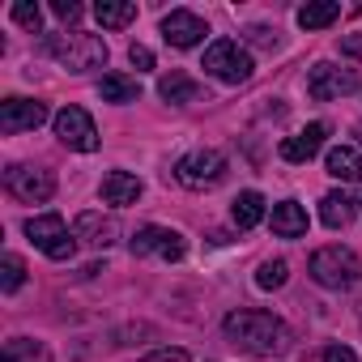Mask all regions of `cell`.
<instances>
[{
    "instance_id": "obj_1",
    "label": "cell",
    "mask_w": 362,
    "mask_h": 362,
    "mask_svg": "<svg viewBox=\"0 0 362 362\" xmlns=\"http://www.w3.org/2000/svg\"><path fill=\"white\" fill-rule=\"evenodd\" d=\"M226 337H230L239 349L256 354V358H281V354L290 349V328H286L277 315L252 311V307L226 315Z\"/></svg>"
},
{
    "instance_id": "obj_2",
    "label": "cell",
    "mask_w": 362,
    "mask_h": 362,
    "mask_svg": "<svg viewBox=\"0 0 362 362\" xmlns=\"http://www.w3.org/2000/svg\"><path fill=\"white\" fill-rule=\"evenodd\" d=\"M47 52H52L56 64L69 69V73H90V69H103V64H107V43H103L98 35H86V30L52 35V39H47Z\"/></svg>"
},
{
    "instance_id": "obj_3",
    "label": "cell",
    "mask_w": 362,
    "mask_h": 362,
    "mask_svg": "<svg viewBox=\"0 0 362 362\" xmlns=\"http://www.w3.org/2000/svg\"><path fill=\"white\" fill-rule=\"evenodd\" d=\"M311 277H315L324 290H354V286L362 281V260H358L349 247L332 243V247L311 252Z\"/></svg>"
},
{
    "instance_id": "obj_4",
    "label": "cell",
    "mask_w": 362,
    "mask_h": 362,
    "mask_svg": "<svg viewBox=\"0 0 362 362\" xmlns=\"http://www.w3.org/2000/svg\"><path fill=\"white\" fill-rule=\"evenodd\" d=\"M175 179L192 192H205V188H218L226 179V158L218 149H192L175 162Z\"/></svg>"
},
{
    "instance_id": "obj_5",
    "label": "cell",
    "mask_w": 362,
    "mask_h": 362,
    "mask_svg": "<svg viewBox=\"0 0 362 362\" xmlns=\"http://www.w3.org/2000/svg\"><path fill=\"white\" fill-rule=\"evenodd\" d=\"M209 77H218V81H226V86H243L247 77H252V56L235 43V39H218V43H209L205 47V64H201Z\"/></svg>"
},
{
    "instance_id": "obj_6",
    "label": "cell",
    "mask_w": 362,
    "mask_h": 362,
    "mask_svg": "<svg viewBox=\"0 0 362 362\" xmlns=\"http://www.w3.org/2000/svg\"><path fill=\"white\" fill-rule=\"evenodd\" d=\"M26 239H30L43 256H52V260H73V252H77V239H69V226H64L60 214H39V218H30V222H26Z\"/></svg>"
},
{
    "instance_id": "obj_7",
    "label": "cell",
    "mask_w": 362,
    "mask_h": 362,
    "mask_svg": "<svg viewBox=\"0 0 362 362\" xmlns=\"http://www.w3.org/2000/svg\"><path fill=\"white\" fill-rule=\"evenodd\" d=\"M5 188H9L18 201H26V205H43V201H52V197H56V175H52V170H43V166L13 162V166L5 170Z\"/></svg>"
},
{
    "instance_id": "obj_8",
    "label": "cell",
    "mask_w": 362,
    "mask_h": 362,
    "mask_svg": "<svg viewBox=\"0 0 362 362\" xmlns=\"http://www.w3.org/2000/svg\"><path fill=\"white\" fill-rule=\"evenodd\" d=\"M52 124H56L60 145H69V149H77V153H94V149H98V128H94L90 111H81V107H64V111H56Z\"/></svg>"
},
{
    "instance_id": "obj_9",
    "label": "cell",
    "mask_w": 362,
    "mask_h": 362,
    "mask_svg": "<svg viewBox=\"0 0 362 362\" xmlns=\"http://www.w3.org/2000/svg\"><path fill=\"white\" fill-rule=\"evenodd\" d=\"M354 90H358V73H354V69H337V64L320 60V64L307 73V94H311L315 103H332V98L354 94Z\"/></svg>"
},
{
    "instance_id": "obj_10",
    "label": "cell",
    "mask_w": 362,
    "mask_h": 362,
    "mask_svg": "<svg viewBox=\"0 0 362 362\" xmlns=\"http://www.w3.org/2000/svg\"><path fill=\"white\" fill-rule=\"evenodd\" d=\"M132 256H162V260H184L188 243L179 230H166V226H141L132 235Z\"/></svg>"
},
{
    "instance_id": "obj_11",
    "label": "cell",
    "mask_w": 362,
    "mask_h": 362,
    "mask_svg": "<svg viewBox=\"0 0 362 362\" xmlns=\"http://www.w3.org/2000/svg\"><path fill=\"white\" fill-rule=\"evenodd\" d=\"M47 119V107L39 98H5L0 103V132L18 136V132H35Z\"/></svg>"
},
{
    "instance_id": "obj_12",
    "label": "cell",
    "mask_w": 362,
    "mask_h": 362,
    "mask_svg": "<svg viewBox=\"0 0 362 362\" xmlns=\"http://www.w3.org/2000/svg\"><path fill=\"white\" fill-rule=\"evenodd\" d=\"M205 35H209L205 18H197L192 9H175V13L162 18V39H166L170 47H197Z\"/></svg>"
},
{
    "instance_id": "obj_13",
    "label": "cell",
    "mask_w": 362,
    "mask_h": 362,
    "mask_svg": "<svg viewBox=\"0 0 362 362\" xmlns=\"http://www.w3.org/2000/svg\"><path fill=\"white\" fill-rule=\"evenodd\" d=\"M73 230H77V239H81V243H90V247H98V252H103V247H111V243L119 239V222H115L111 214H98V209H86V214L77 218V226H73Z\"/></svg>"
},
{
    "instance_id": "obj_14",
    "label": "cell",
    "mask_w": 362,
    "mask_h": 362,
    "mask_svg": "<svg viewBox=\"0 0 362 362\" xmlns=\"http://www.w3.org/2000/svg\"><path fill=\"white\" fill-rule=\"evenodd\" d=\"M324 136H328V124H307L303 132H294V136H286L281 141V158L286 162H311L320 149H324Z\"/></svg>"
},
{
    "instance_id": "obj_15",
    "label": "cell",
    "mask_w": 362,
    "mask_h": 362,
    "mask_svg": "<svg viewBox=\"0 0 362 362\" xmlns=\"http://www.w3.org/2000/svg\"><path fill=\"white\" fill-rule=\"evenodd\" d=\"M158 94H162L166 103H175V107H188V103H201V98H205L201 81H192L188 73H179V69H170V73L158 81Z\"/></svg>"
},
{
    "instance_id": "obj_16",
    "label": "cell",
    "mask_w": 362,
    "mask_h": 362,
    "mask_svg": "<svg viewBox=\"0 0 362 362\" xmlns=\"http://www.w3.org/2000/svg\"><path fill=\"white\" fill-rule=\"evenodd\" d=\"M273 235H277V239H303V235H307V209H303L298 201L273 205Z\"/></svg>"
},
{
    "instance_id": "obj_17",
    "label": "cell",
    "mask_w": 362,
    "mask_h": 362,
    "mask_svg": "<svg viewBox=\"0 0 362 362\" xmlns=\"http://www.w3.org/2000/svg\"><path fill=\"white\" fill-rule=\"evenodd\" d=\"M324 166H328L332 179H341V184H358V179H362V153H358L354 145H337V149H328Z\"/></svg>"
},
{
    "instance_id": "obj_18",
    "label": "cell",
    "mask_w": 362,
    "mask_h": 362,
    "mask_svg": "<svg viewBox=\"0 0 362 362\" xmlns=\"http://www.w3.org/2000/svg\"><path fill=\"white\" fill-rule=\"evenodd\" d=\"M103 201L107 205H136L141 201V179L128 170H111L103 179Z\"/></svg>"
},
{
    "instance_id": "obj_19",
    "label": "cell",
    "mask_w": 362,
    "mask_h": 362,
    "mask_svg": "<svg viewBox=\"0 0 362 362\" xmlns=\"http://www.w3.org/2000/svg\"><path fill=\"white\" fill-rule=\"evenodd\" d=\"M0 362H52V349L30 337H9L5 349H0Z\"/></svg>"
},
{
    "instance_id": "obj_20",
    "label": "cell",
    "mask_w": 362,
    "mask_h": 362,
    "mask_svg": "<svg viewBox=\"0 0 362 362\" xmlns=\"http://www.w3.org/2000/svg\"><path fill=\"white\" fill-rule=\"evenodd\" d=\"M98 98H103V103H136V98H141V86H136V77L107 73V77L98 81Z\"/></svg>"
},
{
    "instance_id": "obj_21",
    "label": "cell",
    "mask_w": 362,
    "mask_h": 362,
    "mask_svg": "<svg viewBox=\"0 0 362 362\" xmlns=\"http://www.w3.org/2000/svg\"><path fill=\"white\" fill-rule=\"evenodd\" d=\"M320 222H324L328 230L349 226V222H354V201H349L345 192H328V197L320 201Z\"/></svg>"
},
{
    "instance_id": "obj_22",
    "label": "cell",
    "mask_w": 362,
    "mask_h": 362,
    "mask_svg": "<svg viewBox=\"0 0 362 362\" xmlns=\"http://www.w3.org/2000/svg\"><path fill=\"white\" fill-rule=\"evenodd\" d=\"M94 18H98L107 30H119V26L136 22V5H132V0H98V5H94Z\"/></svg>"
},
{
    "instance_id": "obj_23",
    "label": "cell",
    "mask_w": 362,
    "mask_h": 362,
    "mask_svg": "<svg viewBox=\"0 0 362 362\" xmlns=\"http://www.w3.org/2000/svg\"><path fill=\"white\" fill-rule=\"evenodd\" d=\"M341 18V5L337 0H315V5H303L298 9V26L303 30H324V26H332Z\"/></svg>"
},
{
    "instance_id": "obj_24",
    "label": "cell",
    "mask_w": 362,
    "mask_h": 362,
    "mask_svg": "<svg viewBox=\"0 0 362 362\" xmlns=\"http://www.w3.org/2000/svg\"><path fill=\"white\" fill-rule=\"evenodd\" d=\"M230 218H235V226H239V230H252V226L264 218V197H260V192H239V197H235Z\"/></svg>"
},
{
    "instance_id": "obj_25",
    "label": "cell",
    "mask_w": 362,
    "mask_h": 362,
    "mask_svg": "<svg viewBox=\"0 0 362 362\" xmlns=\"http://www.w3.org/2000/svg\"><path fill=\"white\" fill-rule=\"evenodd\" d=\"M22 281H26V260L9 252L5 260H0V290H5V294H18Z\"/></svg>"
},
{
    "instance_id": "obj_26",
    "label": "cell",
    "mask_w": 362,
    "mask_h": 362,
    "mask_svg": "<svg viewBox=\"0 0 362 362\" xmlns=\"http://www.w3.org/2000/svg\"><path fill=\"white\" fill-rule=\"evenodd\" d=\"M286 277H290V264H286V260H264L260 273H256V286H260V290H281Z\"/></svg>"
},
{
    "instance_id": "obj_27",
    "label": "cell",
    "mask_w": 362,
    "mask_h": 362,
    "mask_svg": "<svg viewBox=\"0 0 362 362\" xmlns=\"http://www.w3.org/2000/svg\"><path fill=\"white\" fill-rule=\"evenodd\" d=\"M13 22L22 26V30H43V13H39V5H30V0H18L13 5Z\"/></svg>"
},
{
    "instance_id": "obj_28",
    "label": "cell",
    "mask_w": 362,
    "mask_h": 362,
    "mask_svg": "<svg viewBox=\"0 0 362 362\" xmlns=\"http://www.w3.org/2000/svg\"><path fill=\"white\" fill-rule=\"evenodd\" d=\"M128 60H132V69H136V73H149V69H153V52H149V47H141V43H132V47H128Z\"/></svg>"
},
{
    "instance_id": "obj_29",
    "label": "cell",
    "mask_w": 362,
    "mask_h": 362,
    "mask_svg": "<svg viewBox=\"0 0 362 362\" xmlns=\"http://www.w3.org/2000/svg\"><path fill=\"white\" fill-rule=\"evenodd\" d=\"M52 9H56L60 22H77V18H81V5H77V0H52Z\"/></svg>"
},
{
    "instance_id": "obj_30",
    "label": "cell",
    "mask_w": 362,
    "mask_h": 362,
    "mask_svg": "<svg viewBox=\"0 0 362 362\" xmlns=\"http://www.w3.org/2000/svg\"><path fill=\"white\" fill-rule=\"evenodd\" d=\"M141 362H192L184 349H153L149 358H141Z\"/></svg>"
},
{
    "instance_id": "obj_31",
    "label": "cell",
    "mask_w": 362,
    "mask_h": 362,
    "mask_svg": "<svg viewBox=\"0 0 362 362\" xmlns=\"http://www.w3.org/2000/svg\"><path fill=\"white\" fill-rule=\"evenodd\" d=\"M324 362H358V354L349 345H328L324 349Z\"/></svg>"
},
{
    "instance_id": "obj_32",
    "label": "cell",
    "mask_w": 362,
    "mask_h": 362,
    "mask_svg": "<svg viewBox=\"0 0 362 362\" xmlns=\"http://www.w3.org/2000/svg\"><path fill=\"white\" fill-rule=\"evenodd\" d=\"M247 35H252V43H260V47H277V30H269V26H252Z\"/></svg>"
},
{
    "instance_id": "obj_33",
    "label": "cell",
    "mask_w": 362,
    "mask_h": 362,
    "mask_svg": "<svg viewBox=\"0 0 362 362\" xmlns=\"http://www.w3.org/2000/svg\"><path fill=\"white\" fill-rule=\"evenodd\" d=\"M341 52H345V56H362V35H349V39L341 43Z\"/></svg>"
}]
</instances>
